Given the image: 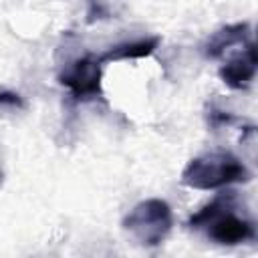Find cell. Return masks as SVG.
Returning <instances> with one entry per match:
<instances>
[{"mask_svg": "<svg viewBox=\"0 0 258 258\" xmlns=\"http://www.w3.org/2000/svg\"><path fill=\"white\" fill-rule=\"evenodd\" d=\"M250 24L248 22H236L230 26H224L220 30H216L208 42L204 44V54L208 58H220L224 56V52H228L230 48L238 46V44H246L250 38Z\"/></svg>", "mask_w": 258, "mask_h": 258, "instance_id": "8992f818", "label": "cell"}, {"mask_svg": "<svg viewBox=\"0 0 258 258\" xmlns=\"http://www.w3.org/2000/svg\"><path fill=\"white\" fill-rule=\"evenodd\" d=\"M250 179L252 173L244 161L224 149L194 157L181 171V183L194 189H218Z\"/></svg>", "mask_w": 258, "mask_h": 258, "instance_id": "7a4b0ae2", "label": "cell"}, {"mask_svg": "<svg viewBox=\"0 0 258 258\" xmlns=\"http://www.w3.org/2000/svg\"><path fill=\"white\" fill-rule=\"evenodd\" d=\"M238 191H220L212 202L198 210L189 220L187 228L206 230L208 238L222 246H238L256 238L254 222L238 216Z\"/></svg>", "mask_w": 258, "mask_h": 258, "instance_id": "6da1fadb", "label": "cell"}, {"mask_svg": "<svg viewBox=\"0 0 258 258\" xmlns=\"http://www.w3.org/2000/svg\"><path fill=\"white\" fill-rule=\"evenodd\" d=\"M0 105H4V107H14V109H22V107H24L20 95H16V93H12V91H2V93H0Z\"/></svg>", "mask_w": 258, "mask_h": 258, "instance_id": "9c48e42d", "label": "cell"}, {"mask_svg": "<svg viewBox=\"0 0 258 258\" xmlns=\"http://www.w3.org/2000/svg\"><path fill=\"white\" fill-rule=\"evenodd\" d=\"M101 67L103 62L95 54L79 56L71 60L69 64H64V69L58 75V83L69 89L71 97L77 103L103 99V87H101L103 69Z\"/></svg>", "mask_w": 258, "mask_h": 258, "instance_id": "277c9868", "label": "cell"}, {"mask_svg": "<svg viewBox=\"0 0 258 258\" xmlns=\"http://www.w3.org/2000/svg\"><path fill=\"white\" fill-rule=\"evenodd\" d=\"M222 83L234 91H246L256 77V46L248 40L240 52L228 58L218 71Z\"/></svg>", "mask_w": 258, "mask_h": 258, "instance_id": "5b68a950", "label": "cell"}, {"mask_svg": "<svg viewBox=\"0 0 258 258\" xmlns=\"http://www.w3.org/2000/svg\"><path fill=\"white\" fill-rule=\"evenodd\" d=\"M206 121H208V125L216 131V129H220V127L232 125V123L236 121V117H234L230 111L218 107L216 103H210V105H208V113H206Z\"/></svg>", "mask_w": 258, "mask_h": 258, "instance_id": "ba28073f", "label": "cell"}, {"mask_svg": "<svg viewBox=\"0 0 258 258\" xmlns=\"http://www.w3.org/2000/svg\"><path fill=\"white\" fill-rule=\"evenodd\" d=\"M2 183H4V171H2V167H0V187H2Z\"/></svg>", "mask_w": 258, "mask_h": 258, "instance_id": "30bf717a", "label": "cell"}, {"mask_svg": "<svg viewBox=\"0 0 258 258\" xmlns=\"http://www.w3.org/2000/svg\"><path fill=\"white\" fill-rule=\"evenodd\" d=\"M123 230L145 248L159 246L173 226V214L167 202L159 198L139 202L121 222Z\"/></svg>", "mask_w": 258, "mask_h": 258, "instance_id": "3957f363", "label": "cell"}, {"mask_svg": "<svg viewBox=\"0 0 258 258\" xmlns=\"http://www.w3.org/2000/svg\"><path fill=\"white\" fill-rule=\"evenodd\" d=\"M161 38L159 36H147V38H137V40H127L119 42L115 46H109L105 52H101L97 58L101 62H113V60H129V58H143L149 56L157 46Z\"/></svg>", "mask_w": 258, "mask_h": 258, "instance_id": "52a82bcc", "label": "cell"}]
</instances>
